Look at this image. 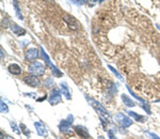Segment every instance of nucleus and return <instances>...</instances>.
Masks as SVG:
<instances>
[{
  "mask_svg": "<svg viewBox=\"0 0 160 139\" xmlns=\"http://www.w3.org/2000/svg\"><path fill=\"white\" fill-rule=\"evenodd\" d=\"M61 88H62V91H63V93H64V95H65L66 99H71L72 96H71V93H69V91H68V87H67L66 83L62 82L61 83Z\"/></svg>",
  "mask_w": 160,
  "mask_h": 139,
  "instance_id": "obj_15",
  "label": "nucleus"
},
{
  "mask_svg": "<svg viewBox=\"0 0 160 139\" xmlns=\"http://www.w3.org/2000/svg\"><path fill=\"white\" fill-rule=\"evenodd\" d=\"M91 1H94V2H96V1H101V0H91Z\"/></svg>",
  "mask_w": 160,
  "mask_h": 139,
  "instance_id": "obj_26",
  "label": "nucleus"
},
{
  "mask_svg": "<svg viewBox=\"0 0 160 139\" xmlns=\"http://www.w3.org/2000/svg\"><path fill=\"white\" fill-rule=\"evenodd\" d=\"M109 69H110V70H111V71H112V72H113V73H114V74H115V75H117V78H120V79H122V76H121V75H120V74H119V73H117V70H115V69H113V68H112V66H110V65H109Z\"/></svg>",
  "mask_w": 160,
  "mask_h": 139,
  "instance_id": "obj_21",
  "label": "nucleus"
},
{
  "mask_svg": "<svg viewBox=\"0 0 160 139\" xmlns=\"http://www.w3.org/2000/svg\"><path fill=\"white\" fill-rule=\"evenodd\" d=\"M145 133H146L147 135L150 136V138H153V139H160L159 136L156 135V134H154V133H150V132H145Z\"/></svg>",
  "mask_w": 160,
  "mask_h": 139,
  "instance_id": "obj_20",
  "label": "nucleus"
},
{
  "mask_svg": "<svg viewBox=\"0 0 160 139\" xmlns=\"http://www.w3.org/2000/svg\"><path fill=\"white\" fill-rule=\"evenodd\" d=\"M128 115L130 116V117L133 118L134 121H138V122H145V120H146V118H145V117L138 115V113L133 112V111H128Z\"/></svg>",
  "mask_w": 160,
  "mask_h": 139,
  "instance_id": "obj_13",
  "label": "nucleus"
},
{
  "mask_svg": "<svg viewBox=\"0 0 160 139\" xmlns=\"http://www.w3.org/2000/svg\"><path fill=\"white\" fill-rule=\"evenodd\" d=\"M9 72H10L11 74H13V75H19V74L22 73V69H20V66L18 65V64L13 63L9 66Z\"/></svg>",
  "mask_w": 160,
  "mask_h": 139,
  "instance_id": "obj_11",
  "label": "nucleus"
},
{
  "mask_svg": "<svg viewBox=\"0 0 160 139\" xmlns=\"http://www.w3.org/2000/svg\"><path fill=\"white\" fill-rule=\"evenodd\" d=\"M1 139H4V137H3V133H2V132H1Z\"/></svg>",
  "mask_w": 160,
  "mask_h": 139,
  "instance_id": "obj_25",
  "label": "nucleus"
},
{
  "mask_svg": "<svg viewBox=\"0 0 160 139\" xmlns=\"http://www.w3.org/2000/svg\"><path fill=\"white\" fill-rule=\"evenodd\" d=\"M34 126H35V128H36V133L39 134L40 136H47L48 135V131H47V128H46V126L44 125V123H42V122H35L34 123Z\"/></svg>",
  "mask_w": 160,
  "mask_h": 139,
  "instance_id": "obj_10",
  "label": "nucleus"
},
{
  "mask_svg": "<svg viewBox=\"0 0 160 139\" xmlns=\"http://www.w3.org/2000/svg\"><path fill=\"white\" fill-rule=\"evenodd\" d=\"M69 1L74 2V3H77V4H81V3H83L85 0H69Z\"/></svg>",
  "mask_w": 160,
  "mask_h": 139,
  "instance_id": "obj_24",
  "label": "nucleus"
},
{
  "mask_svg": "<svg viewBox=\"0 0 160 139\" xmlns=\"http://www.w3.org/2000/svg\"><path fill=\"white\" fill-rule=\"evenodd\" d=\"M11 29H12L13 33H15L16 36H23V34L26 33V30L23 29L22 27L17 26V25H15V24H13L12 26H11Z\"/></svg>",
  "mask_w": 160,
  "mask_h": 139,
  "instance_id": "obj_12",
  "label": "nucleus"
},
{
  "mask_svg": "<svg viewBox=\"0 0 160 139\" xmlns=\"http://www.w3.org/2000/svg\"><path fill=\"white\" fill-rule=\"evenodd\" d=\"M60 102H61V93L58 89H53L49 96V103L51 105H57Z\"/></svg>",
  "mask_w": 160,
  "mask_h": 139,
  "instance_id": "obj_6",
  "label": "nucleus"
},
{
  "mask_svg": "<svg viewBox=\"0 0 160 139\" xmlns=\"http://www.w3.org/2000/svg\"><path fill=\"white\" fill-rule=\"evenodd\" d=\"M14 6H15L16 14H17V16L19 17V19H23V16H22V14H20V12H19V6H18V4H17V2H16V1H14Z\"/></svg>",
  "mask_w": 160,
  "mask_h": 139,
  "instance_id": "obj_19",
  "label": "nucleus"
},
{
  "mask_svg": "<svg viewBox=\"0 0 160 139\" xmlns=\"http://www.w3.org/2000/svg\"><path fill=\"white\" fill-rule=\"evenodd\" d=\"M115 119H117V123H119L122 127H124V128H126V127L130 126V125L133 124V120L129 119L127 116H125L124 113H122V112L117 113V115L115 116Z\"/></svg>",
  "mask_w": 160,
  "mask_h": 139,
  "instance_id": "obj_5",
  "label": "nucleus"
},
{
  "mask_svg": "<svg viewBox=\"0 0 160 139\" xmlns=\"http://www.w3.org/2000/svg\"><path fill=\"white\" fill-rule=\"evenodd\" d=\"M75 131L80 137H82L84 139H91V136H90L88 129L85 128L84 126H82V125H77V126L75 127Z\"/></svg>",
  "mask_w": 160,
  "mask_h": 139,
  "instance_id": "obj_8",
  "label": "nucleus"
},
{
  "mask_svg": "<svg viewBox=\"0 0 160 139\" xmlns=\"http://www.w3.org/2000/svg\"><path fill=\"white\" fill-rule=\"evenodd\" d=\"M28 71H29L31 74H33V75L41 76L45 73V68H44V65L41 63V62L35 61V62L30 63L29 68H28Z\"/></svg>",
  "mask_w": 160,
  "mask_h": 139,
  "instance_id": "obj_2",
  "label": "nucleus"
},
{
  "mask_svg": "<svg viewBox=\"0 0 160 139\" xmlns=\"http://www.w3.org/2000/svg\"><path fill=\"white\" fill-rule=\"evenodd\" d=\"M45 86H46V87H50V86H52V79H51V78H48V79L46 80Z\"/></svg>",
  "mask_w": 160,
  "mask_h": 139,
  "instance_id": "obj_23",
  "label": "nucleus"
},
{
  "mask_svg": "<svg viewBox=\"0 0 160 139\" xmlns=\"http://www.w3.org/2000/svg\"><path fill=\"white\" fill-rule=\"evenodd\" d=\"M20 128H22V132L25 134V135L27 136V137H30V135H31V133H30V131L27 128V126H26V125H25L24 123L20 124Z\"/></svg>",
  "mask_w": 160,
  "mask_h": 139,
  "instance_id": "obj_16",
  "label": "nucleus"
},
{
  "mask_svg": "<svg viewBox=\"0 0 160 139\" xmlns=\"http://www.w3.org/2000/svg\"><path fill=\"white\" fill-rule=\"evenodd\" d=\"M63 19H64V22H65L66 26L68 27L69 29H72V30H78L81 27L80 26V23L78 22V20L76 19L75 17L68 15V14H65V15H64Z\"/></svg>",
  "mask_w": 160,
  "mask_h": 139,
  "instance_id": "obj_3",
  "label": "nucleus"
},
{
  "mask_svg": "<svg viewBox=\"0 0 160 139\" xmlns=\"http://www.w3.org/2000/svg\"><path fill=\"white\" fill-rule=\"evenodd\" d=\"M85 97H87L88 102L91 104L92 107H93L94 109L97 111V112H99V115H101V116H106V117H109L108 111H107L105 108H104L103 106H101V104L98 103V102L95 101V99H91V97H89V96H85Z\"/></svg>",
  "mask_w": 160,
  "mask_h": 139,
  "instance_id": "obj_4",
  "label": "nucleus"
},
{
  "mask_svg": "<svg viewBox=\"0 0 160 139\" xmlns=\"http://www.w3.org/2000/svg\"><path fill=\"white\" fill-rule=\"evenodd\" d=\"M122 101L124 102V104L127 106V107H133V106L136 105L133 99H129V97L127 96L126 94H123V95H122Z\"/></svg>",
  "mask_w": 160,
  "mask_h": 139,
  "instance_id": "obj_14",
  "label": "nucleus"
},
{
  "mask_svg": "<svg viewBox=\"0 0 160 139\" xmlns=\"http://www.w3.org/2000/svg\"><path fill=\"white\" fill-rule=\"evenodd\" d=\"M98 139H105V138H104L103 136H99V138H98Z\"/></svg>",
  "mask_w": 160,
  "mask_h": 139,
  "instance_id": "obj_27",
  "label": "nucleus"
},
{
  "mask_svg": "<svg viewBox=\"0 0 160 139\" xmlns=\"http://www.w3.org/2000/svg\"><path fill=\"white\" fill-rule=\"evenodd\" d=\"M108 135H109V138H110V139H117L115 135L113 134V132L111 131V129H109V131H108Z\"/></svg>",
  "mask_w": 160,
  "mask_h": 139,
  "instance_id": "obj_22",
  "label": "nucleus"
},
{
  "mask_svg": "<svg viewBox=\"0 0 160 139\" xmlns=\"http://www.w3.org/2000/svg\"><path fill=\"white\" fill-rule=\"evenodd\" d=\"M25 82L27 83L28 86H30V87L32 88H36L40 86V80H39V78H36L35 76H26V77L24 78Z\"/></svg>",
  "mask_w": 160,
  "mask_h": 139,
  "instance_id": "obj_7",
  "label": "nucleus"
},
{
  "mask_svg": "<svg viewBox=\"0 0 160 139\" xmlns=\"http://www.w3.org/2000/svg\"><path fill=\"white\" fill-rule=\"evenodd\" d=\"M39 49H36V48H29V49L27 50L26 53H25V57H26L27 60H35L38 59L39 57Z\"/></svg>",
  "mask_w": 160,
  "mask_h": 139,
  "instance_id": "obj_9",
  "label": "nucleus"
},
{
  "mask_svg": "<svg viewBox=\"0 0 160 139\" xmlns=\"http://www.w3.org/2000/svg\"><path fill=\"white\" fill-rule=\"evenodd\" d=\"M74 117L72 115H69L67 117L66 120H62L59 124V128L62 133H67V134H72L73 133V129H72V123H73Z\"/></svg>",
  "mask_w": 160,
  "mask_h": 139,
  "instance_id": "obj_1",
  "label": "nucleus"
},
{
  "mask_svg": "<svg viewBox=\"0 0 160 139\" xmlns=\"http://www.w3.org/2000/svg\"><path fill=\"white\" fill-rule=\"evenodd\" d=\"M10 125H11V127L13 128V131L15 132L16 134H20V131L18 129V127H17V125H16L15 122H13V121H10Z\"/></svg>",
  "mask_w": 160,
  "mask_h": 139,
  "instance_id": "obj_18",
  "label": "nucleus"
},
{
  "mask_svg": "<svg viewBox=\"0 0 160 139\" xmlns=\"http://www.w3.org/2000/svg\"><path fill=\"white\" fill-rule=\"evenodd\" d=\"M0 110H1L2 113H6L9 112V108L6 106V104H4L3 101H1V104H0Z\"/></svg>",
  "mask_w": 160,
  "mask_h": 139,
  "instance_id": "obj_17",
  "label": "nucleus"
}]
</instances>
